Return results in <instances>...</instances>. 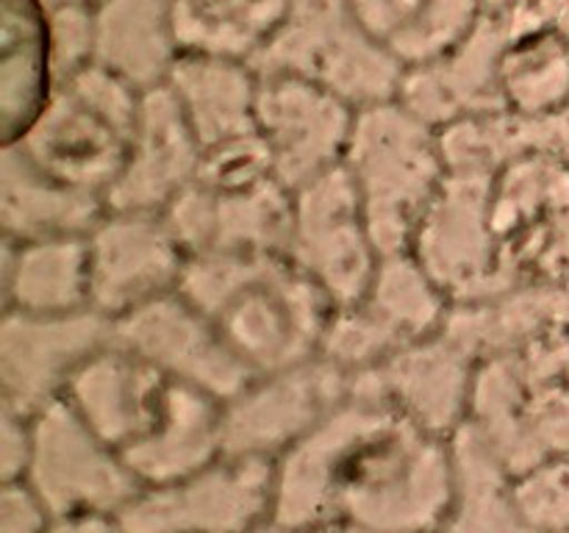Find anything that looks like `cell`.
Listing matches in <instances>:
<instances>
[{
	"label": "cell",
	"instance_id": "13",
	"mask_svg": "<svg viewBox=\"0 0 569 533\" xmlns=\"http://www.w3.org/2000/svg\"><path fill=\"white\" fill-rule=\"evenodd\" d=\"M350 394V375L322 355L250 378L222 403V453L278 461Z\"/></svg>",
	"mask_w": 569,
	"mask_h": 533
},
{
	"label": "cell",
	"instance_id": "5",
	"mask_svg": "<svg viewBox=\"0 0 569 533\" xmlns=\"http://www.w3.org/2000/svg\"><path fill=\"white\" fill-rule=\"evenodd\" d=\"M467 428L522 477L569 453V331L478 361Z\"/></svg>",
	"mask_w": 569,
	"mask_h": 533
},
{
	"label": "cell",
	"instance_id": "11",
	"mask_svg": "<svg viewBox=\"0 0 569 533\" xmlns=\"http://www.w3.org/2000/svg\"><path fill=\"white\" fill-rule=\"evenodd\" d=\"M26 481L53 516H117L142 489L120 450L98 436L67 398L33 414V450Z\"/></svg>",
	"mask_w": 569,
	"mask_h": 533
},
{
	"label": "cell",
	"instance_id": "7",
	"mask_svg": "<svg viewBox=\"0 0 569 533\" xmlns=\"http://www.w3.org/2000/svg\"><path fill=\"white\" fill-rule=\"evenodd\" d=\"M342 167L359 194L378 250L383 255L411 250L448 178L439 128L400 98L367 105L356 114Z\"/></svg>",
	"mask_w": 569,
	"mask_h": 533
},
{
	"label": "cell",
	"instance_id": "31",
	"mask_svg": "<svg viewBox=\"0 0 569 533\" xmlns=\"http://www.w3.org/2000/svg\"><path fill=\"white\" fill-rule=\"evenodd\" d=\"M517 497L539 533L569 527V453L517 477Z\"/></svg>",
	"mask_w": 569,
	"mask_h": 533
},
{
	"label": "cell",
	"instance_id": "25",
	"mask_svg": "<svg viewBox=\"0 0 569 533\" xmlns=\"http://www.w3.org/2000/svg\"><path fill=\"white\" fill-rule=\"evenodd\" d=\"M200 148L256 133L259 72L253 64L206 56H181L167 76Z\"/></svg>",
	"mask_w": 569,
	"mask_h": 533
},
{
	"label": "cell",
	"instance_id": "2",
	"mask_svg": "<svg viewBox=\"0 0 569 533\" xmlns=\"http://www.w3.org/2000/svg\"><path fill=\"white\" fill-rule=\"evenodd\" d=\"M453 439L353 392L276 464L272 522L306 533L348 522L433 533L453 500Z\"/></svg>",
	"mask_w": 569,
	"mask_h": 533
},
{
	"label": "cell",
	"instance_id": "18",
	"mask_svg": "<svg viewBox=\"0 0 569 533\" xmlns=\"http://www.w3.org/2000/svg\"><path fill=\"white\" fill-rule=\"evenodd\" d=\"M114 342L220 403L242 392L253 378L181 289L117 320Z\"/></svg>",
	"mask_w": 569,
	"mask_h": 533
},
{
	"label": "cell",
	"instance_id": "28",
	"mask_svg": "<svg viewBox=\"0 0 569 533\" xmlns=\"http://www.w3.org/2000/svg\"><path fill=\"white\" fill-rule=\"evenodd\" d=\"M453 500L433 533H539L522 511L515 477L467 425L453 436Z\"/></svg>",
	"mask_w": 569,
	"mask_h": 533
},
{
	"label": "cell",
	"instance_id": "39",
	"mask_svg": "<svg viewBox=\"0 0 569 533\" xmlns=\"http://www.w3.org/2000/svg\"><path fill=\"white\" fill-rule=\"evenodd\" d=\"M498 3H503V0H483V9H487V6H498Z\"/></svg>",
	"mask_w": 569,
	"mask_h": 533
},
{
	"label": "cell",
	"instance_id": "23",
	"mask_svg": "<svg viewBox=\"0 0 569 533\" xmlns=\"http://www.w3.org/2000/svg\"><path fill=\"white\" fill-rule=\"evenodd\" d=\"M569 331V278L511 289L478 303H453L445 333L476 361Z\"/></svg>",
	"mask_w": 569,
	"mask_h": 533
},
{
	"label": "cell",
	"instance_id": "38",
	"mask_svg": "<svg viewBox=\"0 0 569 533\" xmlns=\"http://www.w3.org/2000/svg\"><path fill=\"white\" fill-rule=\"evenodd\" d=\"M253 533H298V531H292V527H283V525H278V522H264V525L261 527H256Z\"/></svg>",
	"mask_w": 569,
	"mask_h": 533
},
{
	"label": "cell",
	"instance_id": "24",
	"mask_svg": "<svg viewBox=\"0 0 569 533\" xmlns=\"http://www.w3.org/2000/svg\"><path fill=\"white\" fill-rule=\"evenodd\" d=\"M3 311L70 314L89 305L87 237H53L14 242L3 239L0 259Z\"/></svg>",
	"mask_w": 569,
	"mask_h": 533
},
{
	"label": "cell",
	"instance_id": "3",
	"mask_svg": "<svg viewBox=\"0 0 569 533\" xmlns=\"http://www.w3.org/2000/svg\"><path fill=\"white\" fill-rule=\"evenodd\" d=\"M411 253L453 303L569 278V155L448 170Z\"/></svg>",
	"mask_w": 569,
	"mask_h": 533
},
{
	"label": "cell",
	"instance_id": "21",
	"mask_svg": "<svg viewBox=\"0 0 569 533\" xmlns=\"http://www.w3.org/2000/svg\"><path fill=\"white\" fill-rule=\"evenodd\" d=\"M56 87L48 6L0 0V144L26 137Z\"/></svg>",
	"mask_w": 569,
	"mask_h": 533
},
{
	"label": "cell",
	"instance_id": "16",
	"mask_svg": "<svg viewBox=\"0 0 569 533\" xmlns=\"http://www.w3.org/2000/svg\"><path fill=\"white\" fill-rule=\"evenodd\" d=\"M359 109L315 81L259 72L256 133L289 189L342 167Z\"/></svg>",
	"mask_w": 569,
	"mask_h": 533
},
{
	"label": "cell",
	"instance_id": "1",
	"mask_svg": "<svg viewBox=\"0 0 569 533\" xmlns=\"http://www.w3.org/2000/svg\"><path fill=\"white\" fill-rule=\"evenodd\" d=\"M400 100L439 128L448 170L569 155V0L487 6L453 50L406 72Z\"/></svg>",
	"mask_w": 569,
	"mask_h": 533
},
{
	"label": "cell",
	"instance_id": "26",
	"mask_svg": "<svg viewBox=\"0 0 569 533\" xmlns=\"http://www.w3.org/2000/svg\"><path fill=\"white\" fill-rule=\"evenodd\" d=\"M295 0H170L178 59L206 56L253 64L281 31Z\"/></svg>",
	"mask_w": 569,
	"mask_h": 533
},
{
	"label": "cell",
	"instance_id": "29",
	"mask_svg": "<svg viewBox=\"0 0 569 533\" xmlns=\"http://www.w3.org/2000/svg\"><path fill=\"white\" fill-rule=\"evenodd\" d=\"M98 14V61L133 87L167 81L178 61L170 37V0H103Z\"/></svg>",
	"mask_w": 569,
	"mask_h": 533
},
{
	"label": "cell",
	"instance_id": "36",
	"mask_svg": "<svg viewBox=\"0 0 569 533\" xmlns=\"http://www.w3.org/2000/svg\"><path fill=\"white\" fill-rule=\"evenodd\" d=\"M306 533H381V531H370V527H361V525H348V522H331V525L311 527V531Z\"/></svg>",
	"mask_w": 569,
	"mask_h": 533
},
{
	"label": "cell",
	"instance_id": "4",
	"mask_svg": "<svg viewBox=\"0 0 569 533\" xmlns=\"http://www.w3.org/2000/svg\"><path fill=\"white\" fill-rule=\"evenodd\" d=\"M253 375L320 355L333 303L283 250L192 255L181 281Z\"/></svg>",
	"mask_w": 569,
	"mask_h": 533
},
{
	"label": "cell",
	"instance_id": "33",
	"mask_svg": "<svg viewBox=\"0 0 569 533\" xmlns=\"http://www.w3.org/2000/svg\"><path fill=\"white\" fill-rule=\"evenodd\" d=\"M53 522L37 489L22 481H0V533H44Z\"/></svg>",
	"mask_w": 569,
	"mask_h": 533
},
{
	"label": "cell",
	"instance_id": "19",
	"mask_svg": "<svg viewBox=\"0 0 569 533\" xmlns=\"http://www.w3.org/2000/svg\"><path fill=\"white\" fill-rule=\"evenodd\" d=\"M476 370L478 361L439 331L406 344L376 370L350 378V389L387 400L428 431L453 439L470 416Z\"/></svg>",
	"mask_w": 569,
	"mask_h": 533
},
{
	"label": "cell",
	"instance_id": "8",
	"mask_svg": "<svg viewBox=\"0 0 569 533\" xmlns=\"http://www.w3.org/2000/svg\"><path fill=\"white\" fill-rule=\"evenodd\" d=\"M144 89L100 61L64 78L17 148L56 181L106 200L131 150Z\"/></svg>",
	"mask_w": 569,
	"mask_h": 533
},
{
	"label": "cell",
	"instance_id": "27",
	"mask_svg": "<svg viewBox=\"0 0 569 533\" xmlns=\"http://www.w3.org/2000/svg\"><path fill=\"white\" fill-rule=\"evenodd\" d=\"M361 26L406 67L431 64L461 42L483 0H348Z\"/></svg>",
	"mask_w": 569,
	"mask_h": 533
},
{
	"label": "cell",
	"instance_id": "37",
	"mask_svg": "<svg viewBox=\"0 0 569 533\" xmlns=\"http://www.w3.org/2000/svg\"><path fill=\"white\" fill-rule=\"evenodd\" d=\"M48 9H59V6H100L103 0H42Z\"/></svg>",
	"mask_w": 569,
	"mask_h": 533
},
{
	"label": "cell",
	"instance_id": "10",
	"mask_svg": "<svg viewBox=\"0 0 569 533\" xmlns=\"http://www.w3.org/2000/svg\"><path fill=\"white\" fill-rule=\"evenodd\" d=\"M276 464L222 453L178 481L142 486L117 520L122 533H253L272 520Z\"/></svg>",
	"mask_w": 569,
	"mask_h": 533
},
{
	"label": "cell",
	"instance_id": "32",
	"mask_svg": "<svg viewBox=\"0 0 569 533\" xmlns=\"http://www.w3.org/2000/svg\"><path fill=\"white\" fill-rule=\"evenodd\" d=\"M98 6H59L50 11L56 78L76 76L98 61Z\"/></svg>",
	"mask_w": 569,
	"mask_h": 533
},
{
	"label": "cell",
	"instance_id": "9",
	"mask_svg": "<svg viewBox=\"0 0 569 533\" xmlns=\"http://www.w3.org/2000/svg\"><path fill=\"white\" fill-rule=\"evenodd\" d=\"M253 70L315 81L353 109L398 100L409 72L361 26L348 0H295Z\"/></svg>",
	"mask_w": 569,
	"mask_h": 533
},
{
	"label": "cell",
	"instance_id": "34",
	"mask_svg": "<svg viewBox=\"0 0 569 533\" xmlns=\"http://www.w3.org/2000/svg\"><path fill=\"white\" fill-rule=\"evenodd\" d=\"M33 416L0 405V481H22L31 464Z\"/></svg>",
	"mask_w": 569,
	"mask_h": 533
},
{
	"label": "cell",
	"instance_id": "15",
	"mask_svg": "<svg viewBox=\"0 0 569 533\" xmlns=\"http://www.w3.org/2000/svg\"><path fill=\"white\" fill-rule=\"evenodd\" d=\"M89 305L111 322L178 292L189 253L164 214L106 209L87 233Z\"/></svg>",
	"mask_w": 569,
	"mask_h": 533
},
{
	"label": "cell",
	"instance_id": "12",
	"mask_svg": "<svg viewBox=\"0 0 569 533\" xmlns=\"http://www.w3.org/2000/svg\"><path fill=\"white\" fill-rule=\"evenodd\" d=\"M283 253L326 292L333 305H348L365 298L383 253L378 250L345 167L295 189Z\"/></svg>",
	"mask_w": 569,
	"mask_h": 533
},
{
	"label": "cell",
	"instance_id": "35",
	"mask_svg": "<svg viewBox=\"0 0 569 533\" xmlns=\"http://www.w3.org/2000/svg\"><path fill=\"white\" fill-rule=\"evenodd\" d=\"M44 533H122L120 520L109 514H78V516H53Z\"/></svg>",
	"mask_w": 569,
	"mask_h": 533
},
{
	"label": "cell",
	"instance_id": "6",
	"mask_svg": "<svg viewBox=\"0 0 569 533\" xmlns=\"http://www.w3.org/2000/svg\"><path fill=\"white\" fill-rule=\"evenodd\" d=\"M192 255L287 250L292 189L276 175L259 133L206 148L194 181L164 211Z\"/></svg>",
	"mask_w": 569,
	"mask_h": 533
},
{
	"label": "cell",
	"instance_id": "40",
	"mask_svg": "<svg viewBox=\"0 0 569 533\" xmlns=\"http://www.w3.org/2000/svg\"><path fill=\"white\" fill-rule=\"evenodd\" d=\"M559 533H569V527H567V531H559Z\"/></svg>",
	"mask_w": 569,
	"mask_h": 533
},
{
	"label": "cell",
	"instance_id": "20",
	"mask_svg": "<svg viewBox=\"0 0 569 533\" xmlns=\"http://www.w3.org/2000/svg\"><path fill=\"white\" fill-rule=\"evenodd\" d=\"M200 155L203 148L172 89L167 83L144 89L131 150L120 178L106 194V209L164 214L172 200L194 181Z\"/></svg>",
	"mask_w": 569,
	"mask_h": 533
},
{
	"label": "cell",
	"instance_id": "22",
	"mask_svg": "<svg viewBox=\"0 0 569 533\" xmlns=\"http://www.w3.org/2000/svg\"><path fill=\"white\" fill-rule=\"evenodd\" d=\"M106 200L78 192L39 170L17 144H0V228L3 239L87 237Z\"/></svg>",
	"mask_w": 569,
	"mask_h": 533
},
{
	"label": "cell",
	"instance_id": "30",
	"mask_svg": "<svg viewBox=\"0 0 569 533\" xmlns=\"http://www.w3.org/2000/svg\"><path fill=\"white\" fill-rule=\"evenodd\" d=\"M400 344L420 342L445 331L453 300L433 281L411 250L387 253L359 300Z\"/></svg>",
	"mask_w": 569,
	"mask_h": 533
},
{
	"label": "cell",
	"instance_id": "17",
	"mask_svg": "<svg viewBox=\"0 0 569 533\" xmlns=\"http://www.w3.org/2000/svg\"><path fill=\"white\" fill-rule=\"evenodd\" d=\"M189 389L194 386L111 339L78 370L64 398L122 455L150 442L172 420Z\"/></svg>",
	"mask_w": 569,
	"mask_h": 533
},
{
	"label": "cell",
	"instance_id": "14",
	"mask_svg": "<svg viewBox=\"0 0 569 533\" xmlns=\"http://www.w3.org/2000/svg\"><path fill=\"white\" fill-rule=\"evenodd\" d=\"M114 339V322L94 309L70 314L3 311L0 405L33 416L61 400L72 378Z\"/></svg>",
	"mask_w": 569,
	"mask_h": 533
}]
</instances>
